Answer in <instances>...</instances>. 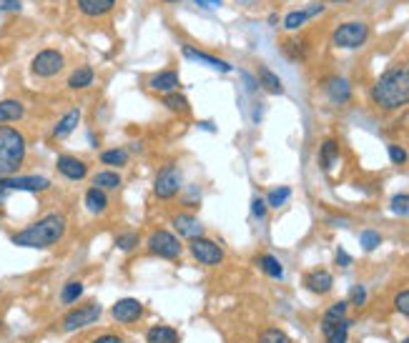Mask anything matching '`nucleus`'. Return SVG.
Listing matches in <instances>:
<instances>
[{"label":"nucleus","instance_id":"obj_1","mask_svg":"<svg viewBox=\"0 0 409 343\" xmlns=\"http://www.w3.org/2000/svg\"><path fill=\"white\" fill-rule=\"evenodd\" d=\"M68 231V218L60 211H51L43 218H38L35 223L20 228L10 236V243L18 248H35V251H46L60 243V238Z\"/></svg>","mask_w":409,"mask_h":343},{"label":"nucleus","instance_id":"obj_2","mask_svg":"<svg viewBox=\"0 0 409 343\" xmlns=\"http://www.w3.org/2000/svg\"><path fill=\"white\" fill-rule=\"evenodd\" d=\"M369 98L379 111H399L409 106V66H394L384 71L372 86Z\"/></svg>","mask_w":409,"mask_h":343},{"label":"nucleus","instance_id":"obj_3","mask_svg":"<svg viewBox=\"0 0 409 343\" xmlns=\"http://www.w3.org/2000/svg\"><path fill=\"white\" fill-rule=\"evenodd\" d=\"M26 136L13 126H0V180L18 176L20 165L26 163Z\"/></svg>","mask_w":409,"mask_h":343},{"label":"nucleus","instance_id":"obj_4","mask_svg":"<svg viewBox=\"0 0 409 343\" xmlns=\"http://www.w3.org/2000/svg\"><path fill=\"white\" fill-rule=\"evenodd\" d=\"M146 248H148L151 256H159V258H164V261H178L181 253H184L181 238L173 231H166V228L151 231V236L146 238Z\"/></svg>","mask_w":409,"mask_h":343},{"label":"nucleus","instance_id":"obj_5","mask_svg":"<svg viewBox=\"0 0 409 343\" xmlns=\"http://www.w3.org/2000/svg\"><path fill=\"white\" fill-rule=\"evenodd\" d=\"M103 316V306L91 301V304H80V306H71L68 313L60 318V328L66 333H73V331H83L88 326L98 324V318Z\"/></svg>","mask_w":409,"mask_h":343},{"label":"nucleus","instance_id":"obj_6","mask_svg":"<svg viewBox=\"0 0 409 343\" xmlns=\"http://www.w3.org/2000/svg\"><path fill=\"white\" fill-rule=\"evenodd\" d=\"M367 40H369V26L362 23V20H349V23H342V26L331 33V43H334V48H344V50L362 48Z\"/></svg>","mask_w":409,"mask_h":343},{"label":"nucleus","instance_id":"obj_7","mask_svg":"<svg viewBox=\"0 0 409 343\" xmlns=\"http://www.w3.org/2000/svg\"><path fill=\"white\" fill-rule=\"evenodd\" d=\"M181 171H178L173 163H166L161 165L159 171H156V178H153V196L159 201H173L181 193Z\"/></svg>","mask_w":409,"mask_h":343},{"label":"nucleus","instance_id":"obj_8","mask_svg":"<svg viewBox=\"0 0 409 343\" xmlns=\"http://www.w3.org/2000/svg\"><path fill=\"white\" fill-rule=\"evenodd\" d=\"M189 253H191V258L196 263L206 266V268H216V266L224 263V258H226L224 248H221L214 238H206V236L191 238V241H189Z\"/></svg>","mask_w":409,"mask_h":343},{"label":"nucleus","instance_id":"obj_9","mask_svg":"<svg viewBox=\"0 0 409 343\" xmlns=\"http://www.w3.org/2000/svg\"><path fill=\"white\" fill-rule=\"evenodd\" d=\"M63 68H66V58L55 48H46V50L35 53V58L31 60V73L35 78H53Z\"/></svg>","mask_w":409,"mask_h":343},{"label":"nucleus","instance_id":"obj_10","mask_svg":"<svg viewBox=\"0 0 409 343\" xmlns=\"http://www.w3.org/2000/svg\"><path fill=\"white\" fill-rule=\"evenodd\" d=\"M3 191H26V193H43L51 188V178L46 176H8L0 180Z\"/></svg>","mask_w":409,"mask_h":343},{"label":"nucleus","instance_id":"obj_11","mask_svg":"<svg viewBox=\"0 0 409 343\" xmlns=\"http://www.w3.org/2000/svg\"><path fill=\"white\" fill-rule=\"evenodd\" d=\"M111 318L121 326H131L143 318V304L139 298H121L111 306Z\"/></svg>","mask_w":409,"mask_h":343},{"label":"nucleus","instance_id":"obj_12","mask_svg":"<svg viewBox=\"0 0 409 343\" xmlns=\"http://www.w3.org/2000/svg\"><path fill=\"white\" fill-rule=\"evenodd\" d=\"M324 93L334 106H347L351 100V83L342 75H329L324 80Z\"/></svg>","mask_w":409,"mask_h":343},{"label":"nucleus","instance_id":"obj_13","mask_svg":"<svg viewBox=\"0 0 409 343\" xmlns=\"http://www.w3.org/2000/svg\"><path fill=\"white\" fill-rule=\"evenodd\" d=\"M171 225H173V231H176V236L186 238V241L204 236V223H201L193 213H176V216L171 218Z\"/></svg>","mask_w":409,"mask_h":343},{"label":"nucleus","instance_id":"obj_14","mask_svg":"<svg viewBox=\"0 0 409 343\" xmlns=\"http://www.w3.org/2000/svg\"><path fill=\"white\" fill-rule=\"evenodd\" d=\"M55 171L68 180H83L88 176V165L80 158H76V156H66V153H63V156H58V160H55Z\"/></svg>","mask_w":409,"mask_h":343},{"label":"nucleus","instance_id":"obj_15","mask_svg":"<svg viewBox=\"0 0 409 343\" xmlns=\"http://www.w3.org/2000/svg\"><path fill=\"white\" fill-rule=\"evenodd\" d=\"M349 328H351L349 318H342V321H329V318H322L324 343H347L349 341Z\"/></svg>","mask_w":409,"mask_h":343},{"label":"nucleus","instance_id":"obj_16","mask_svg":"<svg viewBox=\"0 0 409 343\" xmlns=\"http://www.w3.org/2000/svg\"><path fill=\"white\" fill-rule=\"evenodd\" d=\"M304 286L314 296H327L331 290V286H334V278H331L329 271H324V268H314V271H309L304 276Z\"/></svg>","mask_w":409,"mask_h":343},{"label":"nucleus","instance_id":"obj_17","mask_svg":"<svg viewBox=\"0 0 409 343\" xmlns=\"http://www.w3.org/2000/svg\"><path fill=\"white\" fill-rule=\"evenodd\" d=\"M178 86H181V78H178L176 71H159L153 73L151 78H148V88L156 93H176Z\"/></svg>","mask_w":409,"mask_h":343},{"label":"nucleus","instance_id":"obj_18","mask_svg":"<svg viewBox=\"0 0 409 343\" xmlns=\"http://www.w3.org/2000/svg\"><path fill=\"white\" fill-rule=\"evenodd\" d=\"M181 53H184L186 58L198 60V63H204V66H209V68H216V71H221V73H232V63H226V60L216 58V55H211V53H204V50H198V48H193V46H184Z\"/></svg>","mask_w":409,"mask_h":343},{"label":"nucleus","instance_id":"obj_19","mask_svg":"<svg viewBox=\"0 0 409 343\" xmlns=\"http://www.w3.org/2000/svg\"><path fill=\"white\" fill-rule=\"evenodd\" d=\"M80 123V108H71L58 118V123L53 126V138H68Z\"/></svg>","mask_w":409,"mask_h":343},{"label":"nucleus","instance_id":"obj_20","mask_svg":"<svg viewBox=\"0 0 409 343\" xmlns=\"http://www.w3.org/2000/svg\"><path fill=\"white\" fill-rule=\"evenodd\" d=\"M83 203H86V208L93 213V216H101V213L108 211L111 201H108V193L106 191H101V188L91 185V188L86 191V196H83Z\"/></svg>","mask_w":409,"mask_h":343},{"label":"nucleus","instance_id":"obj_21","mask_svg":"<svg viewBox=\"0 0 409 343\" xmlns=\"http://www.w3.org/2000/svg\"><path fill=\"white\" fill-rule=\"evenodd\" d=\"M83 293H86V284L78 281V278H73V281H66V284H63V288H60V293H58V301H60V306L71 308L73 304H78L80 298H83Z\"/></svg>","mask_w":409,"mask_h":343},{"label":"nucleus","instance_id":"obj_22","mask_svg":"<svg viewBox=\"0 0 409 343\" xmlns=\"http://www.w3.org/2000/svg\"><path fill=\"white\" fill-rule=\"evenodd\" d=\"M337 160H339V140L337 138H324L322 148H319V168L329 173Z\"/></svg>","mask_w":409,"mask_h":343},{"label":"nucleus","instance_id":"obj_23","mask_svg":"<svg viewBox=\"0 0 409 343\" xmlns=\"http://www.w3.org/2000/svg\"><path fill=\"white\" fill-rule=\"evenodd\" d=\"M76 6L88 18H101V15L111 13L116 8V0H76Z\"/></svg>","mask_w":409,"mask_h":343},{"label":"nucleus","instance_id":"obj_24","mask_svg":"<svg viewBox=\"0 0 409 343\" xmlns=\"http://www.w3.org/2000/svg\"><path fill=\"white\" fill-rule=\"evenodd\" d=\"M26 115V106L20 103L18 98H6L0 100V126H8V123H15Z\"/></svg>","mask_w":409,"mask_h":343},{"label":"nucleus","instance_id":"obj_25","mask_svg":"<svg viewBox=\"0 0 409 343\" xmlns=\"http://www.w3.org/2000/svg\"><path fill=\"white\" fill-rule=\"evenodd\" d=\"M93 80H96V71L91 66H80L68 75V88L71 91H86V88L93 86Z\"/></svg>","mask_w":409,"mask_h":343},{"label":"nucleus","instance_id":"obj_26","mask_svg":"<svg viewBox=\"0 0 409 343\" xmlns=\"http://www.w3.org/2000/svg\"><path fill=\"white\" fill-rule=\"evenodd\" d=\"M256 80H259V86L264 88V91H269L271 95H281V93H284V83H281V78H279L274 71H269L266 66H259Z\"/></svg>","mask_w":409,"mask_h":343},{"label":"nucleus","instance_id":"obj_27","mask_svg":"<svg viewBox=\"0 0 409 343\" xmlns=\"http://www.w3.org/2000/svg\"><path fill=\"white\" fill-rule=\"evenodd\" d=\"M178 331L173 326H151V328L146 331V343H178Z\"/></svg>","mask_w":409,"mask_h":343},{"label":"nucleus","instance_id":"obj_28","mask_svg":"<svg viewBox=\"0 0 409 343\" xmlns=\"http://www.w3.org/2000/svg\"><path fill=\"white\" fill-rule=\"evenodd\" d=\"M121 183H123V180H121V176L113 171V168L98 171L96 176H93V185H96V188H101V191H106V193L108 191H119Z\"/></svg>","mask_w":409,"mask_h":343},{"label":"nucleus","instance_id":"obj_29","mask_svg":"<svg viewBox=\"0 0 409 343\" xmlns=\"http://www.w3.org/2000/svg\"><path fill=\"white\" fill-rule=\"evenodd\" d=\"M256 263L259 268L266 273L269 278H284V266H281V261H279L277 256H271V253H264V256H259L256 258Z\"/></svg>","mask_w":409,"mask_h":343},{"label":"nucleus","instance_id":"obj_30","mask_svg":"<svg viewBox=\"0 0 409 343\" xmlns=\"http://www.w3.org/2000/svg\"><path fill=\"white\" fill-rule=\"evenodd\" d=\"M98 160L106 168H123V165H128V151L125 148H108V151L101 153Z\"/></svg>","mask_w":409,"mask_h":343},{"label":"nucleus","instance_id":"obj_31","mask_svg":"<svg viewBox=\"0 0 409 343\" xmlns=\"http://www.w3.org/2000/svg\"><path fill=\"white\" fill-rule=\"evenodd\" d=\"M161 103H164L168 111L176 113V115H186V113H191V106H189V100H186L181 93H166Z\"/></svg>","mask_w":409,"mask_h":343},{"label":"nucleus","instance_id":"obj_32","mask_svg":"<svg viewBox=\"0 0 409 343\" xmlns=\"http://www.w3.org/2000/svg\"><path fill=\"white\" fill-rule=\"evenodd\" d=\"M113 245H116L119 251H123V253H133L141 245V236H139V233H133V231L119 233V236L113 238Z\"/></svg>","mask_w":409,"mask_h":343},{"label":"nucleus","instance_id":"obj_33","mask_svg":"<svg viewBox=\"0 0 409 343\" xmlns=\"http://www.w3.org/2000/svg\"><path fill=\"white\" fill-rule=\"evenodd\" d=\"M291 198V188L289 185H279V188H271L269 196H266V205L269 208H281V205L286 203V201Z\"/></svg>","mask_w":409,"mask_h":343},{"label":"nucleus","instance_id":"obj_34","mask_svg":"<svg viewBox=\"0 0 409 343\" xmlns=\"http://www.w3.org/2000/svg\"><path fill=\"white\" fill-rule=\"evenodd\" d=\"M259 343H291V338L286 331L277 328V326H269V328H264L259 333Z\"/></svg>","mask_w":409,"mask_h":343},{"label":"nucleus","instance_id":"obj_35","mask_svg":"<svg viewBox=\"0 0 409 343\" xmlns=\"http://www.w3.org/2000/svg\"><path fill=\"white\" fill-rule=\"evenodd\" d=\"M390 211L394 213V216L409 218V193H397V196H392Z\"/></svg>","mask_w":409,"mask_h":343},{"label":"nucleus","instance_id":"obj_36","mask_svg":"<svg viewBox=\"0 0 409 343\" xmlns=\"http://www.w3.org/2000/svg\"><path fill=\"white\" fill-rule=\"evenodd\" d=\"M359 243H362L364 251L372 253V251H376V248H379V243H382V236H379L376 231H372V228H367V231L359 233Z\"/></svg>","mask_w":409,"mask_h":343},{"label":"nucleus","instance_id":"obj_37","mask_svg":"<svg viewBox=\"0 0 409 343\" xmlns=\"http://www.w3.org/2000/svg\"><path fill=\"white\" fill-rule=\"evenodd\" d=\"M306 20H309L306 10H291V13L284 18V28H286V30H299V28L306 23Z\"/></svg>","mask_w":409,"mask_h":343},{"label":"nucleus","instance_id":"obj_38","mask_svg":"<svg viewBox=\"0 0 409 343\" xmlns=\"http://www.w3.org/2000/svg\"><path fill=\"white\" fill-rule=\"evenodd\" d=\"M347 310H349V301H337V304H331L324 313V318H329V321H342L347 318Z\"/></svg>","mask_w":409,"mask_h":343},{"label":"nucleus","instance_id":"obj_39","mask_svg":"<svg viewBox=\"0 0 409 343\" xmlns=\"http://www.w3.org/2000/svg\"><path fill=\"white\" fill-rule=\"evenodd\" d=\"M394 308L402 313V316H407L409 318V288H404V290H399L394 296Z\"/></svg>","mask_w":409,"mask_h":343},{"label":"nucleus","instance_id":"obj_40","mask_svg":"<svg viewBox=\"0 0 409 343\" xmlns=\"http://www.w3.org/2000/svg\"><path fill=\"white\" fill-rule=\"evenodd\" d=\"M349 304L356 306V308H362V306H367V288L364 286H354L349 293Z\"/></svg>","mask_w":409,"mask_h":343},{"label":"nucleus","instance_id":"obj_41","mask_svg":"<svg viewBox=\"0 0 409 343\" xmlns=\"http://www.w3.org/2000/svg\"><path fill=\"white\" fill-rule=\"evenodd\" d=\"M266 211H269V205H266V201L264 198H254L251 201V216L254 218H259V221H264L266 218Z\"/></svg>","mask_w":409,"mask_h":343},{"label":"nucleus","instance_id":"obj_42","mask_svg":"<svg viewBox=\"0 0 409 343\" xmlns=\"http://www.w3.org/2000/svg\"><path fill=\"white\" fill-rule=\"evenodd\" d=\"M390 158H392V163L404 165L409 160V156H407V151H404L402 145H390Z\"/></svg>","mask_w":409,"mask_h":343},{"label":"nucleus","instance_id":"obj_43","mask_svg":"<svg viewBox=\"0 0 409 343\" xmlns=\"http://www.w3.org/2000/svg\"><path fill=\"white\" fill-rule=\"evenodd\" d=\"M23 3L20 0H0V13H20Z\"/></svg>","mask_w":409,"mask_h":343},{"label":"nucleus","instance_id":"obj_44","mask_svg":"<svg viewBox=\"0 0 409 343\" xmlns=\"http://www.w3.org/2000/svg\"><path fill=\"white\" fill-rule=\"evenodd\" d=\"M334 263L339 266V268H349L351 263H354V261H351V256L347 251H344V248H337V256H334Z\"/></svg>","mask_w":409,"mask_h":343},{"label":"nucleus","instance_id":"obj_45","mask_svg":"<svg viewBox=\"0 0 409 343\" xmlns=\"http://www.w3.org/2000/svg\"><path fill=\"white\" fill-rule=\"evenodd\" d=\"M241 80L246 83V91H249V93H256L259 88H261V86H259V80L254 78L249 71H241Z\"/></svg>","mask_w":409,"mask_h":343},{"label":"nucleus","instance_id":"obj_46","mask_svg":"<svg viewBox=\"0 0 409 343\" xmlns=\"http://www.w3.org/2000/svg\"><path fill=\"white\" fill-rule=\"evenodd\" d=\"M91 343H125V341L119 333H101V336H96Z\"/></svg>","mask_w":409,"mask_h":343},{"label":"nucleus","instance_id":"obj_47","mask_svg":"<svg viewBox=\"0 0 409 343\" xmlns=\"http://www.w3.org/2000/svg\"><path fill=\"white\" fill-rule=\"evenodd\" d=\"M304 10H306V15H319L324 10V3H314V6H309V8H304Z\"/></svg>","mask_w":409,"mask_h":343},{"label":"nucleus","instance_id":"obj_48","mask_svg":"<svg viewBox=\"0 0 409 343\" xmlns=\"http://www.w3.org/2000/svg\"><path fill=\"white\" fill-rule=\"evenodd\" d=\"M201 8H218L221 6V0H196Z\"/></svg>","mask_w":409,"mask_h":343},{"label":"nucleus","instance_id":"obj_49","mask_svg":"<svg viewBox=\"0 0 409 343\" xmlns=\"http://www.w3.org/2000/svg\"><path fill=\"white\" fill-rule=\"evenodd\" d=\"M198 128H204V131H216V126H211L209 120H201V123H198Z\"/></svg>","mask_w":409,"mask_h":343},{"label":"nucleus","instance_id":"obj_50","mask_svg":"<svg viewBox=\"0 0 409 343\" xmlns=\"http://www.w3.org/2000/svg\"><path fill=\"white\" fill-rule=\"evenodd\" d=\"M277 23H279V15H277V13L269 15V26H277Z\"/></svg>","mask_w":409,"mask_h":343},{"label":"nucleus","instance_id":"obj_51","mask_svg":"<svg viewBox=\"0 0 409 343\" xmlns=\"http://www.w3.org/2000/svg\"><path fill=\"white\" fill-rule=\"evenodd\" d=\"M6 196H8V191H3V188H0V205L6 203Z\"/></svg>","mask_w":409,"mask_h":343},{"label":"nucleus","instance_id":"obj_52","mask_svg":"<svg viewBox=\"0 0 409 343\" xmlns=\"http://www.w3.org/2000/svg\"><path fill=\"white\" fill-rule=\"evenodd\" d=\"M331 3H347V0H331Z\"/></svg>","mask_w":409,"mask_h":343},{"label":"nucleus","instance_id":"obj_53","mask_svg":"<svg viewBox=\"0 0 409 343\" xmlns=\"http://www.w3.org/2000/svg\"><path fill=\"white\" fill-rule=\"evenodd\" d=\"M164 3H178V0H164Z\"/></svg>","mask_w":409,"mask_h":343},{"label":"nucleus","instance_id":"obj_54","mask_svg":"<svg viewBox=\"0 0 409 343\" xmlns=\"http://www.w3.org/2000/svg\"><path fill=\"white\" fill-rule=\"evenodd\" d=\"M402 343H409V336H407V338H404V341H402Z\"/></svg>","mask_w":409,"mask_h":343}]
</instances>
